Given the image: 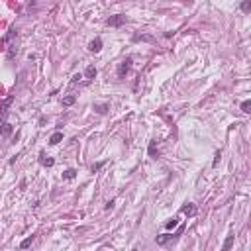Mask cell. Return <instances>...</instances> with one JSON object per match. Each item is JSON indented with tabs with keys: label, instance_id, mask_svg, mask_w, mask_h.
<instances>
[{
	"label": "cell",
	"instance_id": "obj_1",
	"mask_svg": "<svg viewBox=\"0 0 251 251\" xmlns=\"http://www.w3.org/2000/svg\"><path fill=\"white\" fill-rule=\"evenodd\" d=\"M12 102H14V96L10 94V96H6L2 100V104H0V126L4 124V118H6V114H8V108H10Z\"/></svg>",
	"mask_w": 251,
	"mask_h": 251
},
{
	"label": "cell",
	"instance_id": "obj_2",
	"mask_svg": "<svg viewBox=\"0 0 251 251\" xmlns=\"http://www.w3.org/2000/svg\"><path fill=\"white\" fill-rule=\"evenodd\" d=\"M131 69V57H126L124 61L120 63V67H118V79H126V75L130 73Z\"/></svg>",
	"mask_w": 251,
	"mask_h": 251
},
{
	"label": "cell",
	"instance_id": "obj_3",
	"mask_svg": "<svg viewBox=\"0 0 251 251\" xmlns=\"http://www.w3.org/2000/svg\"><path fill=\"white\" fill-rule=\"evenodd\" d=\"M126 22H128V18L126 16H122V14H116V16H110L108 20H106V24L110 26V28H120V26H124Z\"/></svg>",
	"mask_w": 251,
	"mask_h": 251
},
{
	"label": "cell",
	"instance_id": "obj_4",
	"mask_svg": "<svg viewBox=\"0 0 251 251\" xmlns=\"http://www.w3.org/2000/svg\"><path fill=\"white\" fill-rule=\"evenodd\" d=\"M88 49H90L92 53H98V51L102 49V39L100 38H94L90 43H88Z\"/></svg>",
	"mask_w": 251,
	"mask_h": 251
},
{
	"label": "cell",
	"instance_id": "obj_5",
	"mask_svg": "<svg viewBox=\"0 0 251 251\" xmlns=\"http://www.w3.org/2000/svg\"><path fill=\"white\" fill-rule=\"evenodd\" d=\"M39 163L43 165V167H53L55 165V159H51V157H47V155L45 153H39Z\"/></svg>",
	"mask_w": 251,
	"mask_h": 251
},
{
	"label": "cell",
	"instance_id": "obj_6",
	"mask_svg": "<svg viewBox=\"0 0 251 251\" xmlns=\"http://www.w3.org/2000/svg\"><path fill=\"white\" fill-rule=\"evenodd\" d=\"M175 238V235H171V233H161V235H157L155 238V241H157V245H165L167 241H171Z\"/></svg>",
	"mask_w": 251,
	"mask_h": 251
},
{
	"label": "cell",
	"instance_id": "obj_7",
	"mask_svg": "<svg viewBox=\"0 0 251 251\" xmlns=\"http://www.w3.org/2000/svg\"><path fill=\"white\" fill-rule=\"evenodd\" d=\"M131 41H149V43H153V41H155V38H153V35H147V33H143V35L136 33L134 38H131Z\"/></svg>",
	"mask_w": 251,
	"mask_h": 251
},
{
	"label": "cell",
	"instance_id": "obj_8",
	"mask_svg": "<svg viewBox=\"0 0 251 251\" xmlns=\"http://www.w3.org/2000/svg\"><path fill=\"white\" fill-rule=\"evenodd\" d=\"M181 212H182V214H187V216H194V214H196V206L188 202V204H184V206H182V210H181Z\"/></svg>",
	"mask_w": 251,
	"mask_h": 251
},
{
	"label": "cell",
	"instance_id": "obj_9",
	"mask_svg": "<svg viewBox=\"0 0 251 251\" xmlns=\"http://www.w3.org/2000/svg\"><path fill=\"white\" fill-rule=\"evenodd\" d=\"M0 128H2V136H4V137L12 136V131H14V126H12V124H8V122H4L2 126H0Z\"/></svg>",
	"mask_w": 251,
	"mask_h": 251
},
{
	"label": "cell",
	"instance_id": "obj_10",
	"mask_svg": "<svg viewBox=\"0 0 251 251\" xmlns=\"http://www.w3.org/2000/svg\"><path fill=\"white\" fill-rule=\"evenodd\" d=\"M61 141H63V134H61V131H55V134L49 137V143L51 145H57V143H61Z\"/></svg>",
	"mask_w": 251,
	"mask_h": 251
},
{
	"label": "cell",
	"instance_id": "obj_11",
	"mask_svg": "<svg viewBox=\"0 0 251 251\" xmlns=\"http://www.w3.org/2000/svg\"><path fill=\"white\" fill-rule=\"evenodd\" d=\"M85 77L86 79H94L96 77V67H94V65H88V67L85 69Z\"/></svg>",
	"mask_w": 251,
	"mask_h": 251
},
{
	"label": "cell",
	"instance_id": "obj_12",
	"mask_svg": "<svg viewBox=\"0 0 251 251\" xmlns=\"http://www.w3.org/2000/svg\"><path fill=\"white\" fill-rule=\"evenodd\" d=\"M149 157L159 159V151H157V147H155V141H149Z\"/></svg>",
	"mask_w": 251,
	"mask_h": 251
},
{
	"label": "cell",
	"instance_id": "obj_13",
	"mask_svg": "<svg viewBox=\"0 0 251 251\" xmlns=\"http://www.w3.org/2000/svg\"><path fill=\"white\" fill-rule=\"evenodd\" d=\"M75 177H77V171H75V169H67V171L63 173V179H65V181H73Z\"/></svg>",
	"mask_w": 251,
	"mask_h": 251
},
{
	"label": "cell",
	"instance_id": "obj_14",
	"mask_svg": "<svg viewBox=\"0 0 251 251\" xmlns=\"http://www.w3.org/2000/svg\"><path fill=\"white\" fill-rule=\"evenodd\" d=\"M75 100H77L75 94H69V96L63 98V106H73V104H75Z\"/></svg>",
	"mask_w": 251,
	"mask_h": 251
},
{
	"label": "cell",
	"instance_id": "obj_15",
	"mask_svg": "<svg viewBox=\"0 0 251 251\" xmlns=\"http://www.w3.org/2000/svg\"><path fill=\"white\" fill-rule=\"evenodd\" d=\"M33 239H35L33 235H29V238H26L24 241L20 243V247H22V249H28V247H29V245H32V243H33Z\"/></svg>",
	"mask_w": 251,
	"mask_h": 251
},
{
	"label": "cell",
	"instance_id": "obj_16",
	"mask_svg": "<svg viewBox=\"0 0 251 251\" xmlns=\"http://www.w3.org/2000/svg\"><path fill=\"white\" fill-rule=\"evenodd\" d=\"M232 245H233V235H228V238H226V241H224V247H222V249H224V251H228Z\"/></svg>",
	"mask_w": 251,
	"mask_h": 251
},
{
	"label": "cell",
	"instance_id": "obj_17",
	"mask_svg": "<svg viewBox=\"0 0 251 251\" xmlns=\"http://www.w3.org/2000/svg\"><path fill=\"white\" fill-rule=\"evenodd\" d=\"M108 108H110L108 104H96V106H94V110H96L98 114H106V112H108Z\"/></svg>",
	"mask_w": 251,
	"mask_h": 251
},
{
	"label": "cell",
	"instance_id": "obj_18",
	"mask_svg": "<svg viewBox=\"0 0 251 251\" xmlns=\"http://www.w3.org/2000/svg\"><path fill=\"white\" fill-rule=\"evenodd\" d=\"M251 10V0H243V2H241V12H249Z\"/></svg>",
	"mask_w": 251,
	"mask_h": 251
},
{
	"label": "cell",
	"instance_id": "obj_19",
	"mask_svg": "<svg viewBox=\"0 0 251 251\" xmlns=\"http://www.w3.org/2000/svg\"><path fill=\"white\" fill-rule=\"evenodd\" d=\"M241 112H245V114L251 112V100H245V102L241 104Z\"/></svg>",
	"mask_w": 251,
	"mask_h": 251
},
{
	"label": "cell",
	"instance_id": "obj_20",
	"mask_svg": "<svg viewBox=\"0 0 251 251\" xmlns=\"http://www.w3.org/2000/svg\"><path fill=\"white\" fill-rule=\"evenodd\" d=\"M177 224H179V222H177V220L173 218V220H169V222L165 224V228H167V230H173V228H177Z\"/></svg>",
	"mask_w": 251,
	"mask_h": 251
},
{
	"label": "cell",
	"instance_id": "obj_21",
	"mask_svg": "<svg viewBox=\"0 0 251 251\" xmlns=\"http://www.w3.org/2000/svg\"><path fill=\"white\" fill-rule=\"evenodd\" d=\"M102 167H104V161H98V163H94V165H92V173H96V171H100Z\"/></svg>",
	"mask_w": 251,
	"mask_h": 251
},
{
	"label": "cell",
	"instance_id": "obj_22",
	"mask_svg": "<svg viewBox=\"0 0 251 251\" xmlns=\"http://www.w3.org/2000/svg\"><path fill=\"white\" fill-rule=\"evenodd\" d=\"M220 157H222V151H216V157H214V163H212V167H218V163H220Z\"/></svg>",
	"mask_w": 251,
	"mask_h": 251
},
{
	"label": "cell",
	"instance_id": "obj_23",
	"mask_svg": "<svg viewBox=\"0 0 251 251\" xmlns=\"http://www.w3.org/2000/svg\"><path fill=\"white\" fill-rule=\"evenodd\" d=\"M80 79H83V75H80V73H77V75H75V77H73V79H71V83H79V80H80Z\"/></svg>",
	"mask_w": 251,
	"mask_h": 251
},
{
	"label": "cell",
	"instance_id": "obj_24",
	"mask_svg": "<svg viewBox=\"0 0 251 251\" xmlns=\"http://www.w3.org/2000/svg\"><path fill=\"white\" fill-rule=\"evenodd\" d=\"M114 204H116L114 200H110V202H106V206H104V208H106V210H112V208H114Z\"/></svg>",
	"mask_w": 251,
	"mask_h": 251
}]
</instances>
